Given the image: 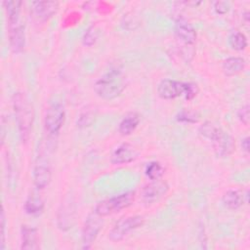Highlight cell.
Segmentation results:
<instances>
[{"label":"cell","instance_id":"13","mask_svg":"<svg viewBox=\"0 0 250 250\" xmlns=\"http://www.w3.org/2000/svg\"><path fill=\"white\" fill-rule=\"evenodd\" d=\"M211 142L215 153L220 157H226L230 155L235 147L234 141L231 136L223 130H221L217 137Z\"/></svg>","mask_w":250,"mask_h":250},{"label":"cell","instance_id":"22","mask_svg":"<svg viewBox=\"0 0 250 250\" xmlns=\"http://www.w3.org/2000/svg\"><path fill=\"white\" fill-rule=\"evenodd\" d=\"M229 43L233 50L242 51L247 47V38L241 31L234 30L229 34Z\"/></svg>","mask_w":250,"mask_h":250},{"label":"cell","instance_id":"2","mask_svg":"<svg viewBox=\"0 0 250 250\" xmlns=\"http://www.w3.org/2000/svg\"><path fill=\"white\" fill-rule=\"evenodd\" d=\"M126 88V77L119 68H112L101 76L94 85L95 93L104 100L118 97Z\"/></svg>","mask_w":250,"mask_h":250},{"label":"cell","instance_id":"30","mask_svg":"<svg viewBox=\"0 0 250 250\" xmlns=\"http://www.w3.org/2000/svg\"><path fill=\"white\" fill-rule=\"evenodd\" d=\"M5 234H6V217H5V210L2 208L1 211V245L0 249L3 250L5 248Z\"/></svg>","mask_w":250,"mask_h":250},{"label":"cell","instance_id":"12","mask_svg":"<svg viewBox=\"0 0 250 250\" xmlns=\"http://www.w3.org/2000/svg\"><path fill=\"white\" fill-rule=\"evenodd\" d=\"M175 35L186 45H192L196 40V31L192 24L184 18L177 19L175 22Z\"/></svg>","mask_w":250,"mask_h":250},{"label":"cell","instance_id":"25","mask_svg":"<svg viewBox=\"0 0 250 250\" xmlns=\"http://www.w3.org/2000/svg\"><path fill=\"white\" fill-rule=\"evenodd\" d=\"M99 37V29L96 25H91L85 31L83 35V44L86 46H92L95 44Z\"/></svg>","mask_w":250,"mask_h":250},{"label":"cell","instance_id":"31","mask_svg":"<svg viewBox=\"0 0 250 250\" xmlns=\"http://www.w3.org/2000/svg\"><path fill=\"white\" fill-rule=\"evenodd\" d=\"M229 3L227 1H217L214 4V9L218 14H226L229 10Z\"/></svg>","mask_w":250,"mask_h":250},{"label":"cell","instance_id":"18","mask_svg":"<svg viewBox=\"0 0 250 250\" xmlns=\"http://www.w3.org/2000/svg\"><path fill=\"white\" fill-rule=\"evenodd\" d=\"M140 123V115L137 112H130L126 114L120 121L118 131L122 136H128L132 134Z\"/></svg>","mask_w":250,"mask_h":250},{"label":"cell","instance_id":"24","mask_svg":"<svg viewBox=\"0 0 250 250\" xmlns=\"http://www.w3.org/2000/svg\"><path fill=\"white\" fill-rule=\"evenodd\" d=\"M163 174H164V168L159 162H156V161L150 162L146 168V175L151 181L159 180Z\"/></svg>","mask_w":250,"mask_h":250},{"label":"cell","instance_id":"32","mask_svg":"<svg viewBox=\"0 0 250 250\" xmlns=\"http://www.w3.org/2000/svg\"><path fill=\"white\" fill-rule=\"evenodd\" d=\"M241 146H242V149H243L245 152H248V151H249V138H248V137H245L244 139H242V141H241Z\"/></svg>","mask_w":250,"mask_h":250},{"label":"cell","instance_id":"10","mask_svg":"<svg viewBox=\"0 0 250 250\" xmlns=\"http://www.w3.org/2000/svg\"><path fill=\"white\" fill-rule=\"evenodd\" d=\"M9 25V42L14 53H21L25 46L24 27L20 21L8 22Z\"/></svg>","mask_w":250,"mask_h":250},{"label":"cell","instance_id":"4","mask_svg":"<svg viewBox=\"0 0 250 250\" xmlns=\"http://www.w3.org/2000/svg\"><path fill=\"white\" fill-rule=\"evenodd\" d=\"M144 223V217L138 215L121 218L114 224V226L108 232V238L112 241H120L126 235H128V233L142 227Z\"/></svg>","mask_w":250,"mask_h":250},{"label":"cell","instance_id":"11","mask_svg":"<svg viewBox=\"0 0 250 250\" xmlns=\"http://www.w3.org/2000/svg\"><path fill=\"white\" fill-rule=\"evenodd\" d=\"M59 2L57 1H36L31 4L32 16L38 21H46L57 13Z\"/></svg>","mask_w":250,"mask_h":250},{"label":"cell","instance_id":"29","mask_svg":"<svg viewBox=\"0 0 250 250\" xmlns=\"http://www.w3.org/2000/svg\"><path fill=\"white\" fill-rule=\"evenodd\" d=\"M198 93V87L196 84L191 82H186V89L184 97L187 100H192Z\"/></svg>","mask_w":250,"mask_h":250},{"label":"cell","instance_id":"26","mask_svg":"<svg viewBox=\"0 0 250 250\" xmlns=\"http://www.w3.org/2000/svg\"><path fill=\"white\" fill-rule=\"evenodd\" d=\"M96 118V112L94 110H86L82 112L77 120V126L80 128H85L90 126Z\"/></svg>","mask_w":250,"mask_h":250},{"label":"cell","instance_id":"8","mask_svg":"<svg viewBox=\"0 0 250 250\" xmlns=\"http://www.w3.org/2000/svg\"><path fill=\"white\" fill-rule=\"evenodd\" d=\"M186 82L172 79H164L157 86V94L161 99L173 100L180 96H184Z\"/></svg>","mask_w":250,"mask_h":250},{"label":"cell","instance_id":"15","mask_svg":"<svg viewBox=\"0 0 250 250\" xmlns=\"http://www.w3.org/2000/svg\"><path fill=\"white\" fill-rule=\"evenodd\" d=\"M248 194H249L248 189H246L245 193H243L239 189H229L224 193L222 197V201L224 206L227 207L228 209L236 210L240 206H242L244 202L245 203L248 202Z\"/></svg>","mask_w":250,"mask_h":250},{"label":"cell","instance_id":"16","mask_svg":"<svg viewBox=\"0 0 250 250\" xmlns=\"http://www.w3.org/2000/svg\"><path fill=\"white\" fill-rule=\"evenodd\" d=\"M21 249L26 250H36L39 248V236L38 231L35 228L23 225L21 229Z\"/></svg>","mask_w":250,"mask_h":250},{"label":"cell","instance_id":"7","mask_svg":"<svg viewBox=\"0 0 250 250\" xmlns=\"http://www.w3.org/2000/svg\"><path fill=\"white\" fill-rule=\"evenodd\" d=\"M168 185L166 182L159 180H154L151 183L144 187L142 190V199L146 204H151L157 202L162 198L168 191Z\"/></svg>","mask_w":250,"mask_h":250},{"label":"cell","instance_id":"3","mask_svg":"<svg viewBox=\"0 0 250 250\" xmlns=\"http://www.w3.org/2000/svg\"><path fill=\"white\" fill-rule=\"evenodd\" d=\"M134 200L135 192L126 191L113 197L100 201L95 207V212L104 218L105 216L114 214L121 211L122 209L129 207L134 202Z\"/></svg>","mask_w":250,"mask_h":250},{"label":"cell","instance_id":"14","mask_svg":"<svg viewBox=\"0 0 250 250\" xmlns=\"http://www.w3.org/2000/svg\"><path fill=\"white\" fill-rule=\"evenodd\" d=\"M137 156H138L137 149L131 144L123 143L113 150L110 157V161L112 164H115V165L127 164L135 160Z\"/></svg>","mask_w":250,"mask_h":250},{"label":"cell","instance_id":"28","mask_svg":"<svg viewBox=\"0 0 250 250\" xmlns=\"http://www.w3.org/2000/svg\"><path fill=\"white\" fill-rule=\"evenodd\" d=\"M237 117L238 119L244 124V125H248L249 121H250V107L249 104H245L242 107H240L237 111Z\"/></svg>","mask_w":250,"mask_h":250},{"label":"cell","instance_id":"1","mask_svg":"<svg viewBox=\"0 0 250 250\" xmlns=\"http://www.w3.org/2000/svg\"><path fill=\"white\" fill-rule=\"evenodd\" d=\"M12 103L20 138L22 143H25L29 140L34 119L32 104L30 103L27 96L22 92L15 93L12 99Z\"/></svg>","mask_w":250,"mask_h":250},{"label":"cell","instance_id":"9","mask_svg":"<svg viewBox=\"0 0 250 250\" xmlns=\"http://www.w3.org/2000/svg\"><path fill=\"white\" fill-rule=\"evenodd\" d=\"M52 178L51 167L49 162L44 157H38L35 166L33 168V181L37 188H45Z\"/></svg>","mask_w":250,"mask_h":250},{"label":"cell","instance_id":"6","mask_svg":"<svg viewBox=\"0 0 250 250\" xmlns=\"http://www.w3.org/2000/svg\"><path fill=\"white\" fill-rule=\"evenodd\" d=\"M65 111L62 104L56 103L52 104L46 110L44 117V125L46 131L52 135H56L60 132L64 122Z\"/></svg>","mask_w":250,"mask_h":250},{"label":"cell","instance_id":"23","mask_svg":"<svg viewBox=\"0 0 250 250\" xmlns=\"http://www.w3.org/2000/svg\"><path fill=\"white\" fill-rule=\"evenodd\" d=\"M221 128L216 126L215 124L209 122V121H206L204 122L202 125H200V127L198 128V132L199 134L205 138V139H208L210 141H213L217 135L221 132Z\"/></svg>","mask_w":250,"mask_h":250},{"label":"cell","instance_id":"19","mask_svg":"<svg viewBox=\"0 0 250 250\" xmlns=\"http://www.w3.org/2000/svg\"><path fill=\"white\" fill-rule=\"evenodd\" d=\"M245 67V60L241 57H229L223 62V70L226 75L231 76L241 72Z\"/></svg>","mask_w":250,"mask_h":250},{"label":"cell","instance_id":"20","mask_svg":"<svg viewBox=\"0 0 250 250\" xmlns=\"http://www.w3.org/2000/svg\"><path fill=\"white\" fill-rule=\"evenodd\" d=\"M24 210L28 215L39 216L44 210V201L37 194H30L24 203Z\"/></svg>","mask_w":250,"mask_h":250},{"label":"cell","instance_id":"5","mask_svg":"<svg viewBox=\"0 0 250 250\" xmlns=\"http://www.w3.org/2000/svg\"><path fill=\"white\" fill-rule=\"evenodd\" d=\"M103 217L98 215L95 211L87 217L82 229V247L88 249L92 246L103 227Z\"/></svg>","mask_w":250,"mask_h":250},{"label":"cell","instance_id":"21","mask_svg":"<svg viewBox=\"0 0 250 250\" xmlns=\"http://www.w3.org/2000/svg\"><path fill=\"white\" fill-rule=\"evenodd\" d=\"M22 2L21 1H4L3 6L7 15L8 22L20 21V12Z\"/></svg>","mask_w":250,"mask_h":250},{"label":"cell","instance_id":"27","mask_svg":"<svg viewBox=\"0 0 250 250\" xmlns=\"http://www.w3.org/2000/svg\"><path fill=\"white\" fill-rule=\"evenodd\" d=\"M197 113L190 110H182L177 115V120L185 123H196L198 121Z\"/></svg>","mask_w":250,"mask_h":250},{"label":"cell","instance_id":"17","mask_svg":"<svg viewBox=\"0 0 250 250\" xmlns=\"http://www.w3.org/2000/svg\"><path fill=\"white\" fill-rule=\"evenodd\" d=\"M74 214L75 209L72 207L71 204L62 205L59 212H58V226L61 229L66 230L70 228H72L73 221H74Z\"/></svg>","mask_w":250,"mask_h":250}]
</instances>
